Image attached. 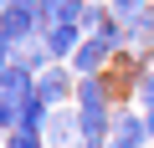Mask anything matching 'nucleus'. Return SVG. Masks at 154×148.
Wrapping results in <instances>:
<instances>
[{"instance_id": "nucleus-1", "label": "nucleus", "mask_w": 154, "mask_h": 148, "mask_svg": "<svg viewBox=\"0 0 154 148\" xmlns=\"http://www.w3.org/2000/svg\"><path fill=\"white\" fill-rule=\"evenodd\" d=\"M36 97L51 102V107H67V102L77 97V71H72V61H51L46 71H36Z\"/></svg>"}, {"instance_id": "nucleus-2", "label": "nucleus", "mask_w": 154, "mask_h": 148, "mask_svg": "<svg viewBox=\"0 0 154 148\" xmlns=\"http://www.w3.org/2000/svg\"><path fill=\"white\" fill-rule=\"evenodd\" d=\"M77 143H82L77 102H67V107H51V118H46V148H77Z\"/></svg>"}, {"instance_id": "nucleus-3", "label": "nucleus", "mask_w": 154, "mask_h": 148, "mask_svg": "<svg viewBox=\"0 0 154 148\" xmlns=\"http://www.w3.org/2000/svg\"><path fill=\"white\" fill-rule=\"evenodd\" d=\"M113 143L149 148V118H144V107H113Z\"/></svg>"}, {"instance_id": "nucleus-4", "label": "nucleus", "mask_w": 154, "mask_h": 148, "mask_svg": "<svg viewBox=\"0 0 154 148\" xmlns=\"http://www.w3.org/2000/svg\"><path fill=\"white\" fill-rule=\"evenodd\" d=\"M41 36H46V46H51V56H57V61H72V51L88 41L82 21H46V26H41Z\"/></svg>"}, {"instance_id": "nucleus-5", "label": "nucleus", "mask_w": 154, "mask_h": 148, "mask_svg": "<svg viewBox=\"0 0 154 148\" xmlns=\"http://www.w3.org/2000/svg\"><path fill=\"white\" fill-rule=\"evenodd\" d=\"M118 51L108 46V41H98V36H88L82 46H77L72 51V71H77V77H93V71H108V61H113Z\"/></svg>"}, {"instance_id": "nucleus-6", "label": "nucleus", "mask_w": 154, "mask_h": 148, "mask_svg": "<svg viewBox=\"0 0 154 148\" xmlns=\"http://www.w3.org/2000/svg\"><path fill=\"white\" fill-rule=\"evenodd\" d=\"M77 107H88V112H98V107H113V77H103V71H93V77H77V97H72Z\"/></svg>"}, {"instance_id": "nucleus-7", "label": "nucleus", "mask_w": 154, "mask_h": 148, "mask_svg": "<svg viewBox=\"0 0 154 148\" xmlns=\"http://www.w3.org/2000/svg\"><path fill=\"white\" fill-rule=\"evenodd\" d=\"M0 92H11V97H36V71L26 66V61H5L0 66Z\"/></svg>"}, {"instance_id": "nucleus-8", "label": "nucleus", "mask_w": 154, "mask_h": 148, "mask_svg": "<svg viewBox=\"0 0 154 148\" xmlns=\"http://www.w3.org/2000/svg\"><path fill=\"white\" fill-rule=\"evenodd\" d=\"M123 41H128L134 51H149V46H154V5L139 10L134 21H123Z\"/></svg>"}, {"instance_id": "nucleus-9", "label": "nucleus", "mask_w": 154, "mask_h": 148, "mask_svg": "<svg viewBox=\"0 0 154 148\" xmlns=\"http://www.w3.org/2000/svg\"><path fill=\"white\" fill-rule=\"evenodd\" d=\"M16 61H26L31 71H46L57 56H51V46H46V36H31V41H16Z\"/></svg>"}, {"instance_id": "nucleus-10", "label": "nucleus", "mask_w": 154, "mask_h": 148, "mask_svg": "<svg viewBox=\"0 0 154 148\" xmlns=\"http://www.w3.org/2000/svg\"><path fill=\"white\" fill-rule=\"evenodd\" d=\"M77 123H82V138H113V107H98V112L77 107Z\"/></svg>"}, {"instance_id": "nucleus-11", "label": "nucleus", "mask_w": 154, "mask_h": 148, "mask_svg": "<svg viewBox=\"0 0 154 148\" xmlns=\"http://www.w3.org/2000/svg\"><path fill=\"white\" fill-rule=\"evenodd\" d=\"M41 5V21H82L88 0H36Z\"/></svg>"}, {"instance_id": "nucleus-12", "label": "nucleus", "mask_w": 154, "mask_h": 148, "mask_svg": "<svg viewBox=\"0 0 154 148\" xmlns=\"http://www.w3.org/2000/svg\"><path fill=\"white\" fill-rule=\"evenodd\" d=\"M46 118H51V102H41V97H26V102H21V123H16V128L46 133Z\"/></svg>"}, {"instance_id": "nucleus-13", "label": "nucleus", "mask_w": 154, "mask_h": 148, "mask_svg": "<svg viewBox=\"0 0 154 148\" xmlns=\"http://www.w3.org/2000/svg\"><path fill=\"white\" fill-rule=\"evenodd\" d=\"M5 148H46V133H31V128H11V133H5Z\"/></svg>"}, {"instance_id": "nucleus-14", "label": "nucleus", "mask_w": 154, "mask_h": 148, "mask_svg": "<svg viewBox=\"0 0 154 148\" xmlns=\"http://www.w3.org/2000/svg\"><path fill=\"white\" fill-rule=\"evenodd\" d=\"M21 123V97H11V92H0V133H11Z\"/></svg>"}, {"instance_id": "nucleus-15", "label": "nucleus", "mask_w": 154, "mask_h": 148, "mask_svg": "<svg viewBox=\"0 0 154 148\" xmlns=\"http://www.w3.org/2000/svg\"><path fill=\"white\" fill-rule=\"evenodd\" d=\"M108 5H113V16H118V21H134L139 10H149V0H108Z\"/></svg>"}, {"instance_id": "nucleus-16", "label": "nucleus", "mask_w": 154, "mask_h": 148, "mask_svg": "<svg viewBox=\"0 0 154 148\" xmlns=\"http://www.w3.org/2000/svg\"><path fill=\"white\" fill-rule=\"evenodd\" d=\"M134 92H139V107H144V112H154V66L144 71V82H139Z\"/></svg>"}, {"instance_id": "nucleus-17", "label": "nucleus", "mask_w": 154, "mask_h": 148, "mask_svg": "<svg viewBox=\"0 0 154 148\" xmlns=\"http://www.w3.org/2000/svg\"><path fill=\"white\" fill-rule=\"evenodd\" d=\"M77 148H108V138H82Z\"/></svg>"}, {"instance_id": "nucleus-18", "label": "nucleus", "mask_w": 154, "mask_h": 148, "mask_svg": "<svg viewBox=\"0 0 154 148\" xmlns=\"http://www.w3.org/2000/svg\"><path fill=\"white\" fill-rule=\"evenodd\" d=\"M144 61H149V66H154V46H149V51H144Z\"/></svg>"}, {"instance_id": "nucleus-19", "label": "nucleus", "mask_w": 154, "mask_h": 148, "mask_svg": "<svg viewBox=\"0 0 154 148\" xmlns=\"http://www.w3.org/2000/svg\"><path fill=\"white\" fill-rule=\"evenodd\" d=\"M93 5H108V0H93Z\"/></svg>"}, {"instance_id": "nucleus-20", "label": "nucleus", "mask_w": 154, "mask_h": 148, "mask_svg": "<svg viewBox=\"0 0 154 148\" xmlns=\"http://www.w3.org/2000/svg\"><path fill=\"white\" fill-rule=\"evenodd\" d=\"M0 5H11V0H0Z\"/></svg>"}, {"instance_id": "nucleus-21", "label": "nucleus", "mask_w": 154, "mask_h": 148, "mask_svg": "<svg viewBox=\"0 0 154 148\" xmlns=\"http://www.w3.org/2000/svg\"><path fill=\"white\" fill-rule=\"evenodd\" d=\"M149 148H154V143H149Z\"/></svg>"}]
</instances>
